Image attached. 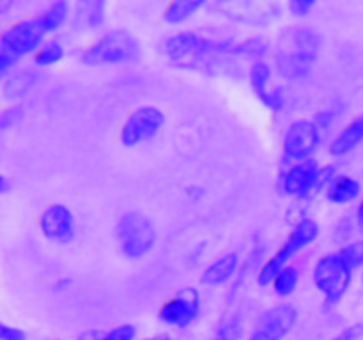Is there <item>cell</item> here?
<instances>
[{
  "instance_id": "cell-1",
  "label": "cell",
  "mask_w": 363,
  "mask_h": 340,
  "mask_svg": "<svg viewBox=\"0 0 363 340\" xmlns=\"http://www.w3.org/2000/svg\"><path fill=\"white\" fill-rule=\"evenodd\" d=\"M286 48L277 53L279 71L291 80L307 76L318 60L319 35L311 28H293L286 34Z\"/></svg>"
},
{
  "instance_id": "cell-2",
  "label": "cell",
  "mask_w": 363,
  "mask_h": 340,
  "mask_svg": "<svg viewBox=\"0 0 363 340\" xmlns=\"http://www.w3.org/2000/svg\"><path fill=\"white\" fill-rule=\"evenodd\" d=\"M140 55V42L131 32L116 28L96 39L82 52V60L89 66H108V64L133 62Z\"/></svg>"
},
{
  "instance_id": "cell-3",
  "label": "cell",
  "mask_w": 363,
  "mask_h": 340,
  "mask_svg": "<svg viewBox=\"0 0 363 340\" xmlns=\"http://www.w3.org/2000/svg\"><path fill=\"white\" fill-rule=\"evenodd\" d=\"M45 35L38 18H30V20L25 18L9 25L0 41V71L6 74L7 69L14 66L21 57L38 52L43 46Z\"/></svg>"
},
{
  "instance_id": "cell-4",
  "label": "cell",
  "mask_w": 363,
  "mask_h": 340,
  "mask_svg": "<svg viewBox=\"0 0 363 340\" xmlns=\"http://www.w3.org/2000/svg\"><path fill=\"white\" fill-rule=\"evenodd\" d=\"M319 237V223L312 218H303L294 225V229L291 230L289 236H287L286 243L261 266V271H259V285L266 287L269 283H273V280L277 278L280 271L286 268L287 261H289L293 255H296L298 251L303 250L305 246L314 243Z\"/></svg>"
},
{
  "instance_id": "cell-5",
  "label": "cell",
  "mask_w": 363,
  "mask_h": 340,
  "mask_svg": "<svg viewBox=\"0 0 363 340\" xmlns=\"http://www.w3.org/2000/svg\"><path fill=\"white\" fill-rule=\"evenodd\" d=\"M353 271L354 269L347 264V261L340 255V251L323 255L315 261L312 276H314L315 287L325 296L326 303L337 305L342 300L344 294L347 293L351 285Z\"/></svg>"
},
{
  "instance_id": "cell-6",
  "label": "cell",
  "mask_w": 363,
  "mask_h": 340,
  "mask_svg": "<svg viewBox=\"0 0 363 340\" xmlns=\"http://www.w3.org/2000/svg\"><path fill=\"white\" fill-rule=\"evenodd\" d=\"M116 236L119 248L128 259H140L152 250L156 243L155 225L140 212H126L117 222Z\"/></svg>"
},
{
  "instance_id": "cell-7",
  "label": "cell",
  "mask_w": 363,
  "mask_h": 340,
  "mask_svg": "<svg viewBox=\"0 0 363 340\" xmlns=\"http://www.w3.org/2000/svg\"><path fill=\"white\" fill-rule=\"evenodd\" d=\"M222 46L194 32H177L167 38L163 50L172 62L183 67H197L199 62L209 59Z\"/></svg>"
},
{
  "instance_id": "cell-8",
  "label": "cell",
  "mask_w": 363,
  "mask_h": 340,
  "mask_svg": "<svg viewBox=\"0 0 363 340\" xmlns=\"http://www.w3.org/2000/svg\"><path fill=\"white\" fill-rule=\"evenodd\" d=\"M165 124V113L151 105L138 106L119 128V140L126 147H135L151 140Z\"/></svg>"
},
{
  "instance_id": "cell-9",
  "label": "cell",
  "mask_w": 363,
  "mask_h": 340,
  "mask_svg": "<svg viewBox=\"0 0 363 340\" xmlns=\"http://www.w3.org/2000/svg\"><path fill=\"white\" fill-rule=\"evenodd\" d=\"M296 321V308L289 303H280L261 315L248 340H284L293 332Z\"/></svg>"
},
{
  "instance_id": "cell-10",
  "label": "cell",
  "mask_w": 363,
  "mask_h": 340,
  "mask_svg": "<svg viewBox=\"0 0 363 340\" xmlns=\"http://www.w3.org/2000/svg\"><path fill=\"white\" fill-rule=\"evenodd\" d=\"M201 314V294L195 289H184L160 307L158 317L174 328H188Z\"/></svg>"
},
{
  "instance_id": "cell-11",
  "label": "cell",
  "mask_w": 363,
  "mask_h": 340,
  "mask_svg": "<svg viewBox=\"0 0 363 340\" xmlns=\"http://www.w3.org/2000/svg\"><path fill=\"white\" fill-rule=\"evenodd\" d=\"M319 130L311 120H294L284 137V154L289 159L301 163L307 162L319 145Z\"/></svg>"
},
{
  "instance_id": "cell-12",
  "label": "cell",
  "mask_w": 363,
  "mask_h": 340,
  "mask_svg": "<svg viewBox=\"0 0 363 340\" xmlns=\"http://www.w3.org/2000/svg\"><path fill=\"white\" fill-rule=\"evenodd\" d=\"M39 229L46 239L53 243H67L73 239L77 222L69 208L60 202H52L39 212Z\"/></svg>"
},
{
  "instance_id": "cell-13",
  "label": "cell",
  "mask_w": 363,
  "mask_h": 340,
  "mask_svg": "<svg viewBox=\"0 0 363 340\" xmlns=\"http://www.w3.org/2000/svg\"><path fill=\"white\" fill-rule=\"evenodd\" d=\"M319 174L321 170H319L318 163L312 159L296 163L284 176V191L291 197H307L312 188L319 183Z\"/></svg>"
},
{
  "instance_id": "cell-14",
  "label": "cell",
  "mask_w": 363,
  "mask_h": 340,
  "mask_svg": "<svg viewBox=\"0 0 363 340\" xmlns=\"http://www.w3.org/2000/svg\"><path fill=\"white\" fill-rule=\"evenodd\" d=\"M272 78V69L266 62H257L254 64L250 71V81H252V89H254L255 96L261 99V103H264L268 108L272 110H279L282 108L284 105V98L277 92H268V81Z\"/></svg>"
},
{
  "instance_id": "cell-15",
  "label": "cell",
  "mask_w": 363,
  "mask_h": 340,
  "mask_svg": "<svg viewBox=\"0 0 363 340\" xmlns=\"http://www.w3.org/2000/svg\"><path fill=\"white\" fill-rule=\"evenodd\" d=\"M238 266H240V257H238L236 251L223 254L222 257L216 259L215 262H211L204 269L202 283H206V285H222V283L229 282L233 278L234 273L238 271Z\"/></svg>"
},
{
  "instance_id": "cell-16",
  "label": "cell",
  "mask_w": 363,
  "mask_h": 340,
  "mask_svg": "<svg viewBox=\"0 0 363 340\" xmlns=\"http://www.w3.org/2000/svg\"><path fill=\"white\" fill-rule=\"evenodd\" d=\"M363 142V113L360 117H357L354 120H351L339 135H337L335 140L330 145V152L333 156H346L347 152L353 151L357 145H360Z\"/></svg>"
},
{
  "instance_id": "cell-17",
  "label": "cell",
  "mask_w": 363,
  "mask_h": 340,
  "mask_svg": "<svg viewBox=\"0 0 363 340\" xmlns=\"http://www.w3.org/2000/svg\"><path fill=\"white\" fill-rule=\"evenodd\" d=\"M360 195V183L351 177H340V179L332 181L328 186L326 197L333 204H347V202L354 200Z\"/></svg>"
},
{
  "instance_id": "cell-18",
  "label": "cell",
  "mask_w": 363,
  "mask_h": 340,
  "mask_svg": "<svg viewBox=\"0 0 363 340\" xmlns=\"http://www.w3.org/2000/svg\"><path fill=\"white\" fill-rule=\"evenodd\" d=\"M67 13H69V6H67L66 2L50 4V6L38 16L45 34H48V32H55L57 28L66 21Z\"/></svg>"
},
{
  "instance_id": "cell-19",
  "label": "cell",
  "mask_w": 363,
  "mask_h": 340,
  "mask_svg": "<svg viewBox=\"0 0 363 340\" xmlns=\"http://www.w3.org/2000/svg\"><path fill=\"white\" fill-rule=\"evenodd\" d=\"M204 6V2H184V0H177V2H170L167 4L165 7V20L169 23L177 25V23H183L184 20L191 16L197 9Z\"/></svg>"
},
{
  "instance_id": "cell-20",
  "label": "cell",
  "mask_w": 363,
  "mask_h": 340,
  "mask_svg": "<svg viewBox=\"0 0 363 340\" xmlns=\"http://www.w3.org/2000/svg\"><path fill=\"white\" fill-rule=\"evenodd\" d=\"M298 282H300V273H298V269L293 268V266H286V268L277 275V278L273 280L272 285L279 296L286 298L294 293V289L298 287Z\"/></svg>"
},
{
  "instance_id": "cell-21",
  "label": "cell",
  "mask_w": 363,
  "mask_h": 340,
  "mask_svg": "<svg viewBox=\"0 0 363 340\" xmlns=\"http://www.w3.org/2000/svg\"><path fill=\"white\" fill-rule=\"evenodd\" d=\"M64 57V46L59 41H46L38 52L34 53V62L38 66H53L60 62Z\"/></svg>"
},
{
  "instance_id": "cell-22",
  "label": "cell",
  "mask_w": 363,
  "mask_h": 340,
  "mask_svg": "<svg viewBox=\"0 0 363 340\" xmlns=\"http://www.w3.org/2000/svg\"><path fill=\"white\" fill-rule=\"evenodd\" d=\"M340 255L347 261V264L353 269L360 268L363 264V241H354L340 250Z\"/></svg>"
},
{
  "instance_id": "cell-23",
  "label": "cell",
  "mask_w": 363,
  "mask_h": 340,
  "mask_svg": "<svg viewBox=\"0 0 363 340\" xmlns=\"http://www.w3.org/2000/svg\"><path fill=\"white\" fill-rule=\"evenodd\" d=\"M135 336H137V329L133 324H119L101 333L99 340H135Z\"/></svg>"
},
{
  "instance_id": "cell-24",
  "label": "cell",
  "mask_w": 363,
  "mask_h": 340,
  "mask_svg": "<svg viewBox=\"0 0 363 340\" xmlns=\"http://www.w3.org/2000/svg\"><path fill=\"white\" fill-rule=\"evenodd\" d=\"M240 333H241L240 322L229 321L225 326H222V329H220L218 333H216L215 340H238Z\"/></svg>"
},
{
  "instance_id": "cell-25",
  "label": "cell",
  "mask_w": 363,
  "mask_h": 340,
  "mask_svg": "<svg viewBox=\"0 0 363 340\" xmlns=\"http://www.w3.org/2000/svg\"><path fill=\"white\" fill-rule=\"evenodd\" d=\"M315 4L312 0H293L289 4V11L294 14V16H305L308 14V11L314 9Z\"/></svg>"
},
{
  "instance_id": "cell-26",
  "label": "cell",
  "mask_w": 363,
  "mask_h": 340,
  "mask_svg": "<svg viewBox=\"0 0 363 340\" xmlns=\"http://www.w3.org/2000/svg\"><path fill=\"white\" fill-rule=\"evenodd\" d=\"M91 6V13L87 14V23L91 25V27H98V25H101L103 21V4L101 2H94V4H89Z\"/></svg>"
},
{
  "instance_id": "cell-27",
  "label": "cell",
  "mask_w": 363,
  "mask_h": 340,
  "mask_svg": "<svg viewBox=\"0 0 363 340\" xmlns=\"http://www.w3.org/2000/svg\"><path fill=\"white\" fill-rule=\"evenodd\" d=\"M363 335V324H353L340 332L339 335L333 336L332 340H358Z\"/></svg>"
},
{
  "instance_id": "cell-28",
  "label": "cell",
  "mask_w": 363,
  "mask_h": 340,
  "mask_svg": "<svg viewBox=\"0 0 363 340\" xmlns=\"http://www.w3.org/2000/svg\"><path fill=\"white\" fill-rule=\"evenodd\" d=\"M0 336H2V340H25V333L20 328H14L9 324L0 326Z\"/></svg>"
},
{
  "instance_id": "cell-29",
  "label": "cell",
  "mask_w": 363,
  "mask_h": 340,
  "mask_svg": "<svg viewBox=\"0 0 363 340\" xmlns=\"http://www.w3.org/2000/svg\"><path fill=\"white\" fill-rule=\"evenodd\" d=\"M357 222H358V227H360V230L363 232V198L360 200V204H358V211H357Z\"/></svg>"
},
{
  "instance_id": "cell-30",
  "label": "cell",
  "mask_w": 363,
  "mask_h": 340,
  "mask_svg": "<svg viewBox=\"0 0 363 340\" xmlns=\"http://www.w3.org/2000/svg\"><path fill=\"white\" fill-rule=\"evenodd\" d=\"M144 340H174V339H172V336L160 333V335H151V336H147V339H144Z\"/></svg>"
},
{
  "instance_id": "cell-31",
  "label": "cell",
  "mask_w": 363,
  "mask_h": 340,
  "mask_svg": "<svg viewBox=\"0 0 363 340\" xmlns=\"http://www.w3.org/2000/svg\"><path fill=\"white\" fill-rule=\"evenodd\" d=\"M0 191L7 193L9 191V183H7V177H2V184H0Z\"/></svg>"
}]
</instances>
